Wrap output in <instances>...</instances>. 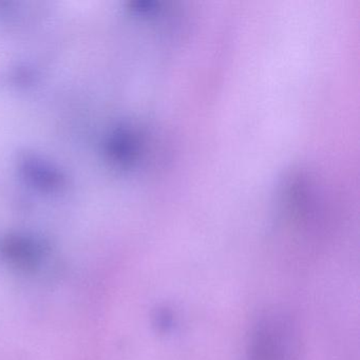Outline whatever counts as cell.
<instances>
[{
	"instance_id": "277c9868",
	"label": "cell",
	"mask_w": 360,
	"mask_h": 360,
	"mask_svg": "<svg viewBox=\"0 0 360 360\" xmlns=\"http://www.w3.org/2000/svg\"><path fill=\"white\" fill-rule=\"evenodd\" d=\"M92 8H94V6H92ZM91 16H92V11H91ZM90 22H91V18H90ZM89 28H90V25H89ZM88 32H89V30H88ZM87 37H88V34H87ZM86 41H87V39H86ZM85 46H86V44H85ZM84 50H85V47H84ZM83 53H84V51H83ZM82 58H83V56H82ZM81 62H82V58H81ZM79 65H81V63H79Z\"/></svg>"
},
{
	"instance_id": "5b68a950",
	"label": "cell",
	"mask_w": 360,
	"mask_h": 360,
	"mask_svg": "<svg viewBox=\"0 0 360 360\" xmlns=\"http://www.w3.org/2000/svg\"><path fill=\"white\" fill-rule=\"evenodd\" d=\"M100 18H101V15H100ZM101 20V18H100ZM98 25H100V20H98ZM96 34H98V31H96ZM94 43H96V39H94ZM92 50H94V48H92ZM91 54H92V52H91ZM90 58H91V56H90ZM89 62H90V60H89ZM88 65H89V63H88ZM87 69H88V67H87Z\"/></svg>"
},
{
	"instance_id": "8992f818",
	"label": "cell",
	"mask_w": 360,
	"mask_h": 360,
	"mask_svg": "<svg viewBox=\"0 0 360 360\" xmlns=\"http://www.w3.org/2000/svg\"><path fill=\"white\" fill-rule=\"evenodd\" d=\"M102 119H103V117H102ZM101 121H102V120H101ZM100 124H101V122H100ZM98 126H100V125H98ZM98 129H96V131H98ZM94 136H96V134H94ZM92 140H94V139H92ZM91 142H92V141H91ZM91 142H90V144H91ZM90 144H89V145H90ZM88 147H89V146H88ZM87 149H88V148H87ZM87 149H86V150H87ZM85 153H86V151H85ZM84 155H85V153H84ZM82 158H83V157H82ZM81 160H82V159H81ZM81 160H79V161H81Z\"/></svg>"
},
{
	"instance_id": "7a4b0ae2",
	"label": "cell",
	"mask_w": 360,
	"mask_h": 360,
	"mask_svg": "<svg viewBox=\"0 0 360 360\" xmlns=\"http://www.w3.org/2000/svg\"><path fill=\"white\" fill-rule=\"evenodd\" d=\"M252 360H284L288 352L286 330L282 324L266 322L252 341Z\"/></svg>"
},
{
	"instance_id": "3957f363",
	"label": "cell",
	"mask_w": 360,
	"mask_h": 360,
	"mask_svg": "<svg viewBox=\"0 0 360 360\" xmlns=\"http://www.w3.org/2000/svg\"><path fill=\"white\" fill-rule=\"evenodd\" d=\"M94 12H96V8H94ZM92 26H94V22H92ZM91 30H92V27H91ZM90 35H91V32H90ZM89 39H90V37H89ZM88 44H89V41H88ZM87 48H88V45H87ZM86 51H87V49H86ZM85 56H86V53H85ZM84 60H85V58H84ZM83 64H84V60H83ZM82 67H83V65H82ZM81 70H82V68H81ZM79 75H81V72H79Z\"/></svg>"
},
{
	"instance_id": "6da1fadb",
	"label": "cell",
	"mask_w": 360,
	"mask_h": 360,
	"mask_svg": "<svg viewBox=\"0 0 360 360\" xmlns=\"http://www.w3.org/2000/svg\"><path fill=\"white\" fill-rule=\"evenodd\" d=\"M49 252L45 240L30 233H8L0 239V257L20 271L37 269Z\"/></svg>"
}]
</instances>
